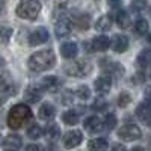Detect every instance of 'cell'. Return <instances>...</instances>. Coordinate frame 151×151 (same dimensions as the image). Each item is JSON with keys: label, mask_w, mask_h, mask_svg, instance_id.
Returning a JSON list of instances; mask_svg holds the SVG:
<instances>
[{"label": "cell", "mask_w": 151, "mask_h": 151, "mask_svg": "<svg viewBox=\"0 0 151 151\" xmlns=\"http://www.w3.org/2000/svg\"><path fill=\"white\" fill-rule=\"evenodd\" d=\"M33 118V113L30 110V107L24 103H18L15 106H12L11 110L8 112V125L12 130H18L21 129L24 124H27L30 119Z\"/></svg>", "instance_id": "obj_1"}, {"label": "cell", "mask_w": 151, "mask_h": 151, "mask_svg": "<svg viewBox=\"0 0 151 151\" xmlns=\"http://www.w3.org/2000/svg\"><path fill=\"white\" fill-rule=\"evenodd\" d=\"M55 64H56V56L53 53V50H41V52H36L27 60V67L36 73L47 71L50 68H53Z\"/></svg>", "instance_id": "obj_2"}, {"label": "cell", "mask_w": 151, "mask_h": 151, "mask_svg": "<svg viewBox=\"0 0 151 151\" xmlns=\"http://www.w3.org/2000/svg\"><path fill=\"white\" fill-rule=\"evenodd\" d=\"M17 15L24 20H35L41 12V2L40 0H21L17 5Z\"/></svg>", "instance_id": "obj_3"}, {"label": "cell", "mask_w": 151, "mask_h": 151, "mask_svg": "<svg viewBox=\"0 0 151 151\" xmlns=\"http://www.w3.org/2000/svg\"><path fill=\"white\" fill-rule=\"evenodd\" d=\"M92 70V65L89 64L88 60H76V62H71L65 67V73L68 76H73V77H85L91 73Z\"/></svg>", "instance_id": "obj_4"}, {"label": "cell", "mask_w": 151, "mask_h": 151, "mask_svg": "<svg viewBox=\"0 0 151 151\" xmlns=\"http://www.w3.org/2000/svg\"><path fill=\"white\" fill-rule=\"evenodd\" d=\"M73 29V24H71V18L65 15V12H60L59 18L55 23V35L59 38H67L71 33Z\"/></svg>", "instance_id": "obj_5"}, {"label": "cell", "mask_w": 151, "mask_h": 151, "mask_svg": "<svg viewBox=\"0 0 151 151\" xmlns=\"http://www.w3.org/2000/svg\"><path fill=\"white\" fill-rule=\"evenodd\" d=\"M118 136H119V139H122V141L132 142V141L141 139L142 132H141V129L137 127L136 124H125L118 130Z\"/></svg>", "instance_id": "obj_6"}, {"label": "cell", "mask_w": 151, "mask_h": 151, "mask_svg": "<svg viewBox=\"0 0 151 151\" xmlns=\"http://www.w3.org/2000/svg\"><path fill=\"white\" fill-rule=\"evenodd\" d=\"M17 92H18V88L14 83L11 76L8 73H0V94L8 98V97L15 95Z\"/></svg>", "instance_id": "obj_7"}, {"label": "cell", "mask_w": 151, "mask_h": 151, "mask_svg": "<svg viewBox=\"0 0 151 151\" xmlns=\"http://www.w3.org/2000/svg\"><path fill=\"white\" fill-rule=\"evenodd\" d=\"M83 141V134L82 132L79 130H71V132H67L64 134V139H62V144L67 150H71V148H76L79 147Z\"/></svg>", "instance_id": "obj_8"}, {"label": "cell", "mask_w": 151, "mask_h": 151, "mask_svg": "<svg viewBox=\"0 0 151 151\" xmlns=\"http://www.w3.org/2000/svg\"><path fill=\"white\" fill-rule=\"evenodd\" d=\"M47 41H48V30H47L45 27H36V29L30 33V36H29V44H30L32 47L41 45V44H44V42H47Z\"/></svg>", "instance_id": "obj_9"}, {"label": "cell", "mask_w": 151, "mask_h": 151, "mask_svg": "<svg viewBox=\"0 0 151 151\" xmlns=\"http://www.w3.org/2000/svg\"><path fill=\"white\" fill-rule=\"evenodd\" d=\"M71 24H74V27H77L79 30H88L91 24V17L85 12H76L71 17Z\"/></svg>", "instance_id": "obj_10"}, {"label": "cell", "mask_w": 151, "mask_h": 151, "mask_svg": "<svg viewBox=\"0 0 151 151\" xmlns=\"http://www.w3.org/2000/svg\"><path fill=\"white\" fill-rule=\"evenodd\" d=\"M95 91L100 94H107L112 89V76L110 74H103L94 82Z\"/></svg>", "instance_id": "obj_11"}, {"label": "cell", "mask_w": 151, "mask_h": 151, "mask_svg": "<svg viewBox=\"0 0 151 151\" xmlns=\"http://www.w3.org/2000/svg\"><path fill=\"white\" fill-rule=\"evenodd\" d=\"M136 116L139 118L144 124L151 125V103L144 101L136 107Z\"/></svg>", "instance_id": "obj_12"}, {"label": "cell", "mask_w": 151, "mask_h": 151, "mask_svg": "<svg viewBox=\"0 0 151 151\" xmlns=\"http://www.w3.org/2000/svg\"><path fill=\"white\" fill-rule=\"evenodd\" d=\"M100 65H101V68L109 73V74H122L124 73V67L121 64H118V62L115 60H112V59H101V62H100Z\"/></svg>", "instance_id": "obj_13"}, {"label": "cell", "mask_w": 151, "mask_h": 151, "mask_svg": "<svg viewBox=\"0 0 151 151\" xmlns=\"http://www.w3.org/2000/svg\"><path fill=\"white\" fill-rule=\"evenodd\" d=\"M83 127L86 132L89 133H98L100 130L103 129V121L100 119L98 116H88L83 121Z\"/></svg>", "instance_id": "obj_14"}, {"label": "cell", "mask_w": 151, "mask_h": 151, "mask_svg": "<svg viewBox=\"0 0 151 151\" xmlns=\"http://www.w3.org/2000/svg\"><path fill=\"white\" fill-rule=\"evenodd\" d=\"M113 50H115L116 53H124L129 50V45H130V41L129 38L125 35H115V38H113V42H110Z\"/></svg>", "instance_id": "obj_15"}, {"label": "cell", "mask_w": 151, "mask_h": 151, "mask_svg": "<svg viewBox=\"0 0 151 151\" xmlns=\"http://www.w3.org/2000/svg\"><path fill=\"white\" fill-rule=\"evenodd\" d=\"M21 145H23V141L18 134H9L3 141V147L8 151H18L21 148Z\"/></svg>", "instance_id": "obj_16"}, {"label": "cell", "mask_w": 151, "mask_h": 151, "mask_svg": "<svg viewBox=\"0 0 151 151\" xmlns=\"http://www.w3.org/2000/svg\"><path fill=\"white\" fill-rule=\"evenodd\" d=\"M79 53V47L76 42L70 41V42H65L60 45V55L64 56L65 59H74Z\"/></svg>", "instance_id": "obj_17"}, {"label": "cell", "mask_w": 151, "mask_h": 151, "mask_svg": "<svg viewBox=\"0 0 151 151\" xmlns=\"http://www.w3.org/2000/svg\"><path fill=\"white\" fill-rule=\"evenodd\" d=\"M42 97V91H41V88H38V86H30L26 89V92H24V98H26V101L33 104V103H38L41 100Z\"/></svg>", "instance_id": "obj_18"}, {"label": "cell", "mask_w": 151, "mask_h": 151, "mask_svg": "<svg viewBox=\"0 0 151 151\" xmlns=\"http://www.w3.org/2000/svg\"><path fill=\"white\" fill-rule=\"evenodd\" d=\"M60 86V79L56 77V76H47L41 80V89H45V91H55Z\"/></svg>", "instance_id": "obj_19"}, {"label": "cell", "mask_w": 151, "mask_h": 151, "mask_svg": "<svg viewBox=\"0 0 151 151\" xmlns=\"http://www.w3.org/2000/svg\"><path fill=\"white\" fill-rule=\"evenodd\" d=\"M38 115H40L41 119L44 121H52L56 115V109L52 103H44L41 107H40V112H38Z\"/></svg>", "instance_id": "obj_20"}, {"label": "cell", "mask_w": 151, "mask_h": 151, "mask_svg": "<svg viewBox=\"0 0 151 151\" xmlns=\"http://www.w3.org/2000/svg\"><path fill=\"white\" fill-rule=\"evenodd\" d=\"M109 47H110L109 36L100 35L92 41V48L95 50V52H106V50H109Z\"/></svg>", "instance_id": "obj_21"}, {"label": "cell", "mask_w": 151, "mask_h": 151, "mask_svg": "<svg viewBox=\"0 0 151 151\" xmlns=\"http://www.w3.org/2000/svg\"><path fill=\"white\" fill-rule=\"evenodd\" d=\"M88 148H89V151H107L109 142L104 137H95L88 142Z\"/></svg>", "instance_id": "obj_22"}, {"label": "cell", "mask_w": 151, "mask_h": 151, "mask_svg": "<svg viewBox=\"0 0 151 151\" xmlns=\"http://www.w3.org/2000/svg\"><path fill=\"white\" fill-rule=\"evenodd\" d=\"M116 24L121 29H129L130 27L132 18H130V14L127 11H118L116 12Z\"/></svg>", "instance_id": "obj_23"}, {"label": "cell", "mask_w": 151, "mask_h": 151, "mask_svg": "<svg viewBox=\"0 0 151 151\" xmlns=\"http://www.w3.org/2000/svg\"><path fill=\"white\" fill-rule=\"evenodd\" d=\"M133 29H134V32H136L137 35L145 36V35L150 32V24H148V21H147L145 18H137V20L134 21Z\"/></svg>", "instance_id": "obj_24"}, {"label": "cell", "mask_w": 151, "mask_h": 151, "mask_svg": "<svg viewBox=\"0 0 151 151\" xmlns=\"http://www.w3.org/2000/svg\"><path fill=\"white\" fill-rule=\"evenodd\" d=\"M110 27H112V18L109 15L100 17L95 23V29L100 32H107V30H110Z\"/></svg>", "instance_id": "obj_25"}, {"label": "cell", "mask_w": 151, "mask_h": 151, "mask_svg": "<svg viewBox=\"0 0 151 151\" xmlns=\"http://www.w3.org/2000/svg\"><path fill=\"white\" fill-rule=\"evenodd\" d=\"M151 64V50H142L137 56V65L141 68H147Z\"/></svg>", "instance_id": "obj_26"}, {"label": "cell", "mask_w": 151, "mask_h": 151, "mask_svg": "<svg viewBox=\"0 0 151 151\" xmlns=\"http://www.w3.org/2000/svg\"><path fill=\"white\" fill-rule=\"evenodd\" d=\"M62 121L68 125H76L79 122V113L74 112V110H67V112H64V115H62Z\"/></svg>", "instance_id": "obj_27"}, {"label": "cell", "mask_w": 151, "mask_h": 151, "mask_svg": "<svg viewBox=\"0 0 151 151\" xmlns=\"http://www.w3.org/2000/svg\"><path fill=\"white\" fill-rule=\"evenodd\" d=\"M45 136L48 137V141H56L60 136V129L56 124H48L45 127Z\"/></svg>", "instance_id": "obj_28"}, {"label": "cell", "mask_w": 151, "mask_h": 151, "mask_svg": "<svg viewBox=\"0 0 151 151\" xmlns=\"http://www.w3.org/2000/svg\"><path fill=\"white\" fill-rule=\"evenodd\" d=\"M116 122H118V119H116V116H115V113H107V115L104 116V121H103V127L104 129H107V130H113L116 127Z\"/></svg>", "instance_id": "obj_29"}, {"label": "cell", "mask_w": 151, "mask_h": 151, "mask_svg": "<svg viewBox=\"0 0 151 151\" xmlns=\"http://www.w3.org/2000/svg\"><path fill=\"white\" fill-rule=\"evenodd\" d=\"M27 136L30 137V139H40V137L42 136V129L40 127V125H36V124H32L30 127L27 129Z\"/></svg>", "instance_id": "obj_30"}, {"label": "cell", "mask_w": 151, "mask_h": 151, "mask_svg": "<svg viewBox=\"0 0 151 151\" xmlns=\"http://www.w3.org/2000/svg\"><path fill=\"white\" fill-rule=\"evenodd\" d=\"M12 36V27L6 26V24H2L0 26V41L2 42H8Z\"/></svg>", "instance_id": "obj_31"}, {"label": "cell", "mask_w": 151, "mask_h": 151, "mask_svg": "<svg viewBox=\"0 0 151 151\" xmlns=\"http://www.w3.org/2000/svg\"><path fill=\"white\" fill-rule=\"evenodd\" d=\"M130 101H132V95H130V92L124 91V92H121V94L118 95V104H119L121 107L129 106V104H130Z\"/></svg>", "instance_id": "obj_32"}, {"label": "cell", "mask_w": 151, "mask_h": 151, "mask_svg": "<svg viewBox=\"0 0 151 151\" xmlns=\"http://www.w3.org/2000/svg\"><path fill=\"white\" fill-rule=\"evenodd\" d=\"M76 95H77L80 100H88V98L91 97V89L88 86H85V85L83 86H79L77 91H76Z\"/></svg>", "instance_id": "obj_33"}, {"label": "cell", "mask_w": 151, "mask_h": 151, "mask_svg": "<svg viewBox=\"0 0 151 151\" xmlns=\"http://www.w3.org/2000/svg\"><path fill=\"white\" fill-rule=\"evenodd\" d=\"M106 107H107V103H106V100L101 98V97H98L95 101H94V104H92V109L97 110V112H103Z\"/></svg>", "instance_id": "obj_34"}, {"label": "cell", "mask_w": 151, "mask_h": 151, "mask_svg": "<svg viewBox=\"0 0 151 151\" xmlns=\"http://www.w3.org/2000/svg\"><path fill=\"white\" fill-rule=\"evenodd\" d=\"M145 6H147L145 0H134V2L132 3V8H133L134 11H142Z\"/></svg>", "instance_id": "obj_35"}, {"label": "cell", "mask_w": 151, "mask_h": 151, "mask_svg": "<svg viewBox=\"0 0 151 151\" xmlns=\"http://www.w3.org/2000/svg\"><path fill=\"white\" fill-rule=\"evenodd\" d=\"M107 3H109V6L110 8H119L121 5H122V0H107Z\"/></svg>", "instance_id": "obj_36"}, {"label": "cell", "mask_w": 151, "mask_h": 151, "mask_svg": "<svg viewBox=\"0 0 151 151\" xmlns=\"http://www.w3.org/2000/svg\"><path fill=\"white\" fill-rule=\"evenodd\" d=\"M26 151H42V148L36 144H30V145L26 147Z\"/></svg>", "instance_id": "obj_37"}, {"label": "cell", "mask_w": 151, "mask_h": 151, "mask_svg": "<svg viewBox=\"0 0 151 151\" xmlns=\"http://www.w3.org/2000/svg\"><path fill=\"white\" fill-rule=\"evenodd\" d=\"M144 97H145V100H147V101H150L151 103V85L147 88V89H145V92H144Z\"/></svg>", "instance_id": "obj_38"}, {"label": "cell", "mask_w": 151, "mask_h": 151, "mask_svg": "<svg viewBox=\"0 0 151 151\" xmlns=\"http://www.w3.org/2000/svg\"><path fill=\"white\" fill-rule=\"evenodd\" d=\"M6 100H8V98H6L5 95H2V94H0V109H2V106L5 104V101H6Z\"/></svg>", "instance_id": "obj_39"}, {"label": "cell", "mask_w": 151, "mask_h": 151, "mask_svg": "<svg viewBox=\"0 0 151 151\" xmlns=\"http://www.w3.org/2000/svg\"><path fill=\"white\" fill-rule=\"evenodd\" d=\"M132 151H145V150H144V148H139V147H136V148H133Z\"/></svg>", "instance_id": "obj_40"}, {"label": "cell", "mask_w": 151, "mask_h": 151, "mask_svg": "<svg viewBox=\"0 0 151 151\" xmlns=\"http://www.w3.org/2000/svg\"><path fill=\"white\" fill-rule=\"evenodd\" d=\"M3 5H5V0H0V11H2V8H3Z\"/></svg>", "instance_id": "obj_41"}, {"label": "cell", "mask_w": 151, "mask_h": 151, "mask_svg": "<svg viewBox=\"0 0 151 151\" xmlns=\"http://www.w3.org/2000/svg\"><path fill=\"white\" fill-rule=\"evenodd\" d=\"M3 64H5V62H3V59H2V58H0V67H2Z\"/></svg>", "instance_id": "obj_42"}, {"label": "cell", "mask_w": 151, "mask_h": 151, "mask_svg": "<svg viewBox=\"0 0 151 151\" xmlns=\"http://www.w3.org/2000/svg\"><path fill=\"white\" fill-rule=\"evenodd\" d=\"M148 40H150V42H151V35H150V38H148Z\"/></svg>", "instance_id": "obj_43"}, {"label": "cell", "mask_w": 151, "mask_h": 151, "mask_svg": "<svg viewBox=\"0 0 151 151\" xmlns=\"http://www.w3.org/2000/svg\"><path fill=\"white\" fill-rule=\"evenodd\" d=\"M150 151H151V145H150Z\"/></svg>", "instance_id": "obj_44"}, {"label": "cell", "mask_w": 151, "mask_h": 151, "mask_svg": "<svg viewBox=\"0 0 151 151\" xmlns=\"http://www.w3.org/2000/svg\"><path fill=\"white\" fill-rule=\"evenodd\" d=\"M6 151H8V150H6Z\"/></svg>", "instance_id": "obj_45"}]
</instances>
